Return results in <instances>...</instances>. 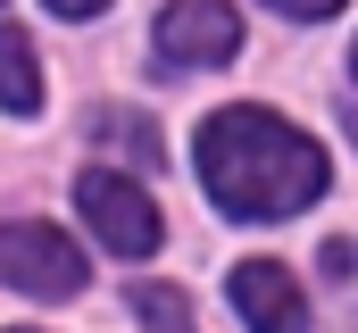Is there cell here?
<instances>
[{
    "mask_svg": "<svg viewBox=\"0 0 358 333\" xmlns=\"http://www.w3.org/2000/svg\"><path fill=\"white\" fill-rule=\"evenodd\" d=\"M192 159H200L208 200H217L225 217H242V225L300 217V208L325 192V175H334L325 150H317L300 125H283L275 108H217V117L200 125Z\"/></svg>",
    "mask_w": 358,
    "mask_h": 333,
    "instance_id": "cell-1",
    "label": "cell"
},
{
    "mask_svg": "<svg viewBox=\"0 0 358 333\" xmlns=\"http://www.w3.org/2000/svg\"><path fill=\"white\" fill-rule=\"evenodd\" d=\"M76 208H84V225L100 234V250H117V258H150V250L167 242L159 200L134 175H117V166H84L76 175Z\"/></svg>",
    "mask_w": 358,
    "mask_h": 333,
    "instance_id": "cell-2",
    "label": "cell"
},
{
    "mask_svg": "<svg viewBox=\"0 0 358 333\" xmlns=\"http://www.w3.org/2000/svg\"><path fill=\"white\" fill-rule=\"evenodd\" d=\"M84 275H92L84 250L67 242L59 225H34V217L0 225V283L8 292H25V300H76Z\"/></svg>",
    "mask_w": 358,
    "mask_h": 333,
    "instance_id": "cell-3",
    "label": "cell"
},
{
    "mask_svg": "<svg viewBox=\"0 0 358 333\" xmlns=\"http://www.w3.org/2000/svg\"><path fill=\"white\" fill-rule=\"evenodd\" d=\"M242 50V17L225 0H167L159 17V59L167 67H225Z\"/></svg>",
    "mask_w": 358,
    "mask_h": 333,
    "instance_id": "cell-4",
    "label": "cell"
},
{
    "mask_svg": "<svg viewBox=\"0 0 358 333\" xmlns=\"http://www.w3.org/2000/svg\"><path fill=\"white\" fill-rule=\"evenodd\" d=\"M234 309H242L250 333H308V300H300L292 267H275V258H242L234 267Z\"/></svg>",
    "mask_w": 358,
    "mask_h": 333,
    "instance_id": "cell-5",
    "label": "cell"
},
{
    "mask_svg": "<svg viewBox=\"0 0 358 333\" xmlns=\"http://www.w3.org/2000/svg\"><path fill=\"white\" fill-rule=\"evenodd\" d=\"M0 108L8 117H34L42 108V67H34V42L17 25H0Z\"/></svg>",
    "mask_w": 358,
    "mask_h": 333,
    "instance_id": "cell-6",
    "label": "cell"
},
{
    "mask_svg": "<svg viewBox=\"0 0 358 333\" xmlns=\"http://www.w3.org/2000/svg\"><path fill=\"white\" fill-rule=\"evenodd\" d=\"M134 317L150 333H200L192 325V300H183L176 283H134Z\"/></svg>",
    "mask_w": 358,
    "mask_h": 333,
    "instance_id": "cell-7",
    "label": "cell"
},
{
    "mask_svg": "<svg viewBox=\"0 0 358 333\" xmlns=\"http://www.w3.org/2000/svg\"><path fill=\"white\" fill-rule=\"evenodd\" d=\"M92 134H100V142H125L134 159H159V134H150V117H125V108H100V117H92Z\"/></svg>",
    "mask_w": 358,
    "mask_h": 333,
    "instance_id": "cell-8",
    "label": "cell"
},
{
    "mask_svg": "<svg viewBox=\"0 0 358 333\" xmlns=\"http://www.w3.org/2000/svg\"><path fill=\"white\" fill-rule=\"evenodd\" d=\"M325 275H334V283H350V292H358V242H325Z\"/></svg>",
    "mask_w": 358,
    "mask_h": 333,
    "instance_id": "cell-9",
    "label": "cell"
},
{
    "mask_svg": "<svg viewBox=\"0 0 358 333\" xmlns=\"http://www.w3.org/2000/svg\"><path fill=\"white\" fill-rule=\"evenodd\" d=\"M275 17H300V25H308V17H334V8H342V0H267Z\"/></svg>",
    "mask_w": 358,
    "mask_h": 333,
    "instance_id": "cell-10",
    "label": "cell"
},
{
    "mask_svg": "<svg viewBox=\"0 0 358 333\" xmlns=\"http://www.w3.org/2000/svg\"><path fill=\"white\" fill-rule=\"evenodd\" d=\"M42 8H59V17H100L108 0H42Z\"/></svg>",
    "mask_w": 358,
    "mask_h": 333,
    "instance_id": "cell-11",
    "label": "cell"
},
{
    "mask_svg": "<svg viewBox=\"0 0 358 333\" xmlns=\"http://www.w3.org/2000/svg\"><path fill=\"white\" fill-rule=\"evenodd\" d=\"M350 67H358V50H350Z\"/></svg>",
    "mask_w": 358,
    "mask_h": 333,
    "instance_id": "cell-12",
    "label": "cell"
}]
</instances>
